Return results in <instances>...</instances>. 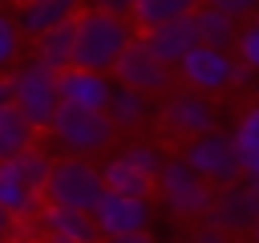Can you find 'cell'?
Returning a JSON list of instances; mask_svg holds the SVG:
<instances>
[{
	"instance_id": "obj_2",
	"label": "cell",
	"mask_w": 259,
	"mask_h": 243,
	"mask_svg": "<svg viewBox=\"0 0 259 243\" xmlns=\"http://www.w3.org/2000/svg\"><path fill=\"white\" fill-rule=\"evenodd\" d=\"M8 77H12V105L24 113V122L32 130H49L61 109V73H53L36 57H28Z\"/></svg>"
},
{
	"instance_id": "obj_18",
	"label": "cell",
	"mask_w": 259,
	"mask_h": 243,
	"mask_svg": "<svg viewBox=\"0 0 259 243\" xmlns=\"http://www.w3.org/2000/svg\"><path fill=\"white\" fill-rule=\"evenodd\" d=\"M0 211H8L16 223H24V219H32V215L45 211V207H40V194L28 190L8 162H0Z\"/></svg>"
},
{
	"instance_id": "obj_30",
	"label": "cell",
	"mask_w": 259,
	"mask_h": 243,
	"mask_svg": "<svg viewBox=\"0 0 259 243\" xmlns=\"http://www.w3.org/2000/svg\"><path fill=\"white\" fill-rule=\"evenodd\" d=\"M190 243H231L227 239V231H219V227H210V223H202L194 235H190Z\"/></svg>"
},
{
	"instance_id": "obj_23",
	"label": "cell",
	"mask_w": 259,
	"mask_h": 243,
	"mask_svg": "<svg viewBox=\"0 0 259 243\" xmlns=\"http://www.w3.org/2000/svg\"><path fill=\"white\" fill-rule=\"evenodd\" d=\"M16 174H20V182L28 186V190H36V194H45V186H49V174H53V158L40 150V146H32V150H24V154H16L12 162H8Z\"/></svg>"
},
{
	"instance_id": "obj_17",
	"label": "cell",
	"mask_w": 259,
	"mask_h": 243,
	"mask_svg": "<svg viewBox=\"0 0 259 243\" xmlns=\"http://www.w3.org/2000/svg\"><path fill=\"white\" fill-rule=\"evenodd\" d=\"M198 8H202V0H138L130 24L150 32V28H162V24H174V20H190Z\"/></svg>"
},
{
	"instance_id": "obj_13",
	"label": "cell",
	"mask_w": 259,
	"mask_h": 243,
	"mask_svg": "<svg viewBox=\"0 0 259 243\" xmlns=\"http://www.w3.org/2000/svg\"><path fill=\"white\" fill-rule=\"evenodd\" d=\"M142 45L170 69H178L202 40H198V28H194V16L190 20H174V24H162V28H150L142 32Z\"/></svg>"
},
{
	"instance_id": "obj_22",
	"label": "cell",
	"mask_w": 259,
	"mask_h": 243,
	"mask_svg": "<svg viewBox=\"0 0 259 243\" xmlns=\"http://www.w3.org/2000/svg\"><path fill=\"white\" fill-rule=\"evenodd\" d=\"M109 122L117 126V130H134V126H142L146 117H150V97L146 93H138V89H125V85H117L113 89V97H109Z\"/></svg>"
},
{
	"instance_id": "obj_4",
	"label": "cell",
	"mask_w": 259,
	"mask_h": 243,
	"mask_svg": "<svg viewBox=\"0 0 259 243\" xmlns=\"http://www.w3.org/2000/svg\"><path fill=\"white\" fill-rule=\"evenodd\" d=\"M101 194H105V178H101V166H93L89 158L53 162V174H49V186H45L49 207H69V211L93 215Z\"/></svg>"
},
{
	"instance_id": "obj_6",
	"label": "cell",
	"mask_w": 259,
	"mask_h": 243,
	"mask_svg": "<svg viewBox=\"0 0 259 243\" xmlns=\"http://www.w3.org/2000/svg\"><path fill=\"white\" fill-rule=\"evenodd\" d=\"M190 162V170L198 178H206L214 190L223 186H239L243 178V162H239V146H235V134H223V130H210L202 138H194L182 154Z\"/></svg>"
},
{
	"instance_id": "obj_27",
	"label": "cell",
	"mask_w": 259,
	"mask_h": 243,
	"mask_svg": "<svg viewBox=\"0 0 259 243\" xmlns=\"http://www.w3.org/2000/svg\"><path fill=\"white\" fill-rule=\"evenodd\" d=\"M235 49H239V61L259 77V20L247 24V28L239 32V45H235Z\"/></svg>"
},
{
	"instance_id": "obj_20",
	"label": "cell",
	"mask_w": 259,
	"mask_h": 243,
	"mask_svg": "<svg viewBox=\"0 0 259 243\" xmlns=\"http://www.w3.org/2000/svg\"><path fill=\"white\" fill-rule=\"evenodd\" d=\"M194 28H198V40L202 45H210V49H231V45H239V20L235 16H227V12H219V8H198L194 12Z\"/></svg>"
},
{
	"instance_id": "obj_21",
	"label": "cell",
	"mask_w": 259,
	"mask_h": 243,
	"mask_svg": "<svg viewBox=\"0 0 259 243\" xmlns=\"http://www.w3.org/2000/svg\"><path fill=\"white\" fill-rule=\"evenodd\" d=\"M32 142H36V130L24 122V113L16 105L0 109V162H12L16 154L32 150Z\"/></svg>"
},
{
	"instance_id": "obj_14",
	"label": "cell",
	"mask_w": 259,
	"mask_h": 243,
	"mask_svg": "<svg viewBox=\"0 0 259 243\" xmlns=\"http://www.w3.org/2000/svg\"><path fill=\"white\" fill-rule=\"evenodd\" d=\"M36 223H40V239H45V243H97V239H101L93 215H85V211L45 207V211L36 215Z\"/></svg>"
},
{
	"instance_id": "obj_31",
	"label": "cell",
	"mask_w": 259,
	"mask_h": 243,
	"mask_svg": "<svg viewBox=\"0 0 259 243\" xmlns=\"http://www.w3.org/2000/svg\"><path fill=\"white\" fill-rule=\"evenodd\" d=\"M255 81H259V77H255V73H251L243 61H235V73H231V89H247V85L255 89Z\"/></svg>"
},
{
	"instance_id": "obj_37",
	"label": "cell",
	"mask_w": 259,
	"mask_h": 243,
	"mask_svg": "<svg viewBox=\"0 0 259 243\" xmlns=\"http://www.w3.org/2000/svg\"><path fill=\"white\" fill-rule=\"evenodd\" d=\"M255 243H259V223H255Z\"/></svg>"
},
{
	"instance_id": "obj_12",
	"label": "cell",
	"mask_w": 259,
	"mask_h": 243,
	"mask_svg": "<svg viewBox=\"0 0 259 243\" xmlns=\"http://www.w3.org/2000/svg\"><path fill=\"white\" fill-rule=\"evenodd\" d=\"M113 89L117 85L105 73H89V69H77V65L61 73V105H73V109H97V113H105Z\"/></svg>"
},
{
	"instance_id": "obj_28",
	"label": "cell",
	"mask_w": 259,
	"mask_h": 243,
	"mask_svg": "<svg viewBox=\"0 0 259 243\" xmlns=\"http://www.w3.org/2000/svg\"><path fill=\"white\" fill-rule=\"evenodd\" d=\"M206 8H219V12H227V16H235V20H243V16H259V0H202Z\"/></svg>"
},
{
	"instance_id": "obj_24",
	"label": "cell",
	"mask_w": 259,
	"mask_h": 243,
	"mask_svg": "<svg viewBox=\"0 0 259 243\" xmlns=\"http://www.w3.org/2000/svg\"><path fill=\"white\" fill-rule=\"evenodd\" d=\"M20 49H24V32H20L16 16L0 8V73H12L20 65Z\"/></svg>"
},
{
	"instance_id": "obj_26",
	"label": "cell",
	"mask_w": 259,
	"mask_h": 243,
	"mask_svg": "<svg viewBox=\"0 0 259 243\" xmlns=\"http://www.w3.org/2000/svg\"><path fill=\"white\" fill-rule=\"evenodd\" d=\"M235 146L239 150H259V101L243 109V117L235 126Z\"/></svg>"
},
{
	"instance_id": "obj_15",
	"label": "cell",
	"mask_w": 259,
	"mask_h": 243,
	"mask_svg": "<svg viewBox=\"0 0 259 243\" xmlns=\"http://www.w3.org/2000/svg\"><path fill=\"white\" fill-rule=\"evenodd\" d=\"M202 223H210V227H219V231H227V235H235V231H255L259 215H255V207H251L247 186L239 182V186L214 190V202H210V211H206Z\"/></svg>"
},
{
	"instance_id": "obj_36",
	"label": "cell",
	"mask_w": 259,
	"mask_h": 243,
	"mask_svg": "<svg viewBox=\"0 0 259 243\" xmlns=\"http://www.w3.org/2000/svg\"><path fill=\"white\" fill-rule=\"evenodd\" d=\"M255 101H259V81H255Z\"/></svg>"
},
{
	"instance_id": "obj_32",
	"label": "cell",
	"mask_w": 259,
	"mask_h": 243,
	"mask_svg": "<svg viewBox=\"0 0 259 243\" xmlns=\"http://www.w3.org/2000/svg\"><path fill=\"white\" fill-rule=\"evenodd\" d=\"M12 231H16V219H12L8 211H0V243H8V239H12Z\"/></svg>"
},
{
	"instance_id": "obj_8",
	"label": "cell",
	"mask_w": 259,
	"mask_h": 243,
	"mask_svg": "<svg viewBox=\"0 0 259 243\" xmlns=\"http://www.w3.org/2000/svg\"><path fill=\"white\" fill-rule=\"evenodd\" d=\"M113 77H117V85H125V89H138V93H166L170 89V81H174V73H170V65H162L146 45H142V36L125 49V57L113 65Z\"/></svg>"
},
{
	"instance_id": "obj_38",
	"label": "cell",
	"mask_w": 259,
	"mask_h": 243,
	"mask_svg": "<svg viewBox=\"0 0 259 243\" xmlns=\"http://www.w3.org/2000/svg\"><path fill=\"white\" fill-rule=\"evenodd\" d=\"M0 4H8V0H0ZM16 4H20V0H16Z\"/></svg>"
},
{
	"instance_id": "obj_34",
	"label": "cell",
	"mask_w": 259,
	"mask_h": 243,
	"mask_svg": "<svg viewBox=\"0 0 259 243\" xmlns=\"http://www.w3.org/2000/svg\"><path fill=\"white\" fill-rule=\"evenodd\" d=\"M105 243H154L150 231H138V235H117V239H105Z\"/></svg>"
},
{
	"instance_id": "obj_19",
	"label": "cell",
	"mask_w": 259,
	"mask_h": 243,
	"mask_svg": "<svg viewBox=\"0 0 259 243\" xmlns=\"http://www.w3.org/2000/svg\"><path fill=\"white\" fill-rule=\"evenodd\" d=\"M73 49H77V28H73V24H61V28L45 32L40 40H32V57H36L40 65H49L53 73L73 69Z\"/></svg>"
},
{
	"instance_id": "obj_16",
	"label": "cell",
	"mask_w": 259,
	"mask_h": 243,
	"mask_svg": "<svg viewBox=\"0 0 259 243\" xmlns=\"http://www.w3.org/2000/svg\"><path fill=\"white\" fill-rule=\"evenodd\" d=\"M101 178H105V190L125 194V198H150V190L158 186V178L142 174L125 154H113V158L101 166Z\"/></svg>"
},
{
	"instance_id": "obj_33",
	"label": "cell",
	"mask_w": 259,
	"mask_h": 243,
	"mask_svg": "<svg viewBox=\"0 0 259 243\" xmlns=\"http://www.w3.org/2000/svg\"><path fill=\"white\" fill-rule=\"evenodd\" d=\"M8 105H12V77L0 73V109H8Z\"/></svg>"
},
{
	"instance_id": "obj_9",
	"label": "cell",
	"mask_w": 259,
	"mask_h": 243,
	"mask_svg": "<svg viewBox=\"0 0 259 243\" xmlns=\"http://www.w3.org/2000/svg\"><path fill=\"white\" fill-rule=\"evenodd\" d=\"M162 126H166L170 134L194 142V138H202V134L214 130V105H210V97H202V93H194V89L170 93V97L162 101Z\"/></svg>"
},
{
	"instance_id": "obj_10",
	"label": "cell",
	"mask_w": 259,
	"mask_h": 243,
	"mask_svg": "<svg viewBox=\"0 0 259 243\" xmlns=\"http://www.w3.org/2000/svg\"><path fill=\"white\" fill-rule=\"evenodd\" d=\"M93 223L101 231V239H117V235H138L150 227V198H125V194H113L105 190L97 211H93Z\"/></svg>"
},
{
	"instance_id": "obj_11",
	"label": "cell",
	"mask_w": 259,
	"mask_h": 243,
	"mask_svg": "<svg viewBox=\"0 0 259 243\" xmlns=\"http://www.w3.org/2000/svg\"><path fill=\"white\" fill-rule=\"evenodd\" d=\"M81 12H85V0H20L12 16L24 36L40 40L45 32H53L61 24H73Z\"/></svg>"
},
{
	"instance_id": "obj_3",
	"label": "cell",
	"mask_w": 259,
	"mask_h": 243,
	"mask_svg": "<svg viewBox=\"0 0 259 243\" xmlns=\"http://www.w3.org/2000/svg\"><path fill=\"white\" fill-rule=\"evenodd\" d=\"M113 134L117 126L109 122V113H97V109H73V105H61L53 126H49V138L53 146L65 154V158H89V154H101L113 146Z\"/></svg>"
},
{
	"instance_id": "obj_25",
	"label": "cell",
	"mask_w": 259,
	"mask_h": 243,
	"mask_svg": "<svg viewBox=\"0 0 259 243\" xmlns=\"http://www.w3.org/2000/svg\"><path fill=\"white\" fill-rule=\"evenodd\" d=\"M121 154H125L142 174H150V178H158V174H162V166H166V158H162V150H158L154 142H134V146H125Z\"/></svg>"
},
{
	"instance_id": "obj_1",
	"label": "cell",
	"mask_w": 259,
	"mask_h": 243,
	"mask_svg": "<svg viewBox=\"0 0 259 243\" xmlns=\"http://www.w3.org/2000/svg\"><path fill=\"white\" fill-rule=\"evenodd\" d=\"M77 49H73V65L77 69H89V73H113V65L125 57V49L138 40L134 36V24L130 20H117L109 12H97V8H85L77 20Z\"/></svg>"
},
{
	"instance_id": "obj_35",
	"label": "cell",
	"mask_w": 259,
	"mask_h": 243,
	"mask_svg": "<svg viewBox=\"0 0 259 243\" xmlns=\"http://www.w3.org/2000/svg\"><path fill=\"white\" fill-rule=\"evenodd\" d=\"M247 194H251V207H255V215H259V178L247 182Z\"/></svg>"
},
{
	"instance_id": "obj_29",
	"label": "cell",
	"mask_w": 259,
	"mask_h": 243,
	"mask_svg": "<svg viewBox=\"0 0 259 243\" xmlns=\"http://www.w3.org/2000/svg\"><path fill=\"white\" fill-rule=\"evenodd\" d=\"M134 4H138V0H93L97 12H109V16H117V20H130V16H134Z\"/></svg>"
},
{
	"instance_id": "obj_5",
	"label": "cell",
	"mask_w": 259,
	"mask_h": 243,
	"mask_svg": "<svg viewBox=\"0 0 259 243\" xmlns=\"http://www.w3.org/2000/svg\"><path fill=\"white\" fill-rule=\"evenodd\" d=\"M158 194H162V207L178 219H206V211L214 202V186L206 178H198L186 158H166V166L158 174Z\"/></svg>"
},
{
	"instance_id": "obj_7",
	"label": "cell",
	"mask_w": 259,
	"mask_h": 243,
	"mask_svg": "<svg viewBox=\"0 0 259 243\" xmlns=\"http://www.w3.org/2000/svg\"><path fill=\"white\" fill-rule=\"evenodd\" d=\"M231 73H235V57L223 53V49H210V45H198V49L178 65L182 85L194 89V93H202V97L231 89Z\"/></svg>"
}]
</instances>
